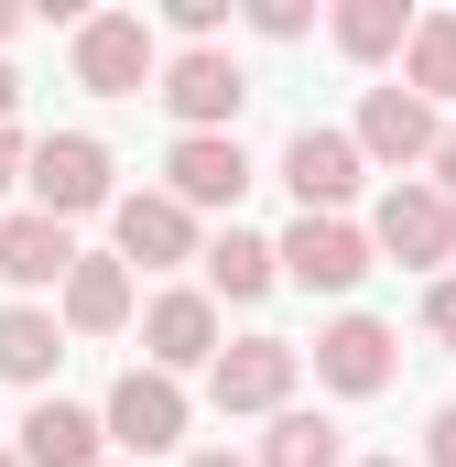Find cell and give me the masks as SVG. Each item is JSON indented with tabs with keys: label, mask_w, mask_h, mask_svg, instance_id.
I'll return each instance as SVG.
<instances>
[{
	"label": "cell",
	"mask_w": 456,
	"mask_h": 467,
	"mask_svg": "<svg viewBox=\"0 0 456 467\" xmlns=\"http://www.w3.org/2000/svg\"><path fill=\"white\" fill-rule=\"evenodd\" d=\"M22 174H33V141H22V119H11V130H0V196H11Z\"/></svg>",
	"instance_id": "25"
},
{
	"label": "cell",
	"mask_w": 456,
	"mask_h": 467,
	"mask_svg": "<svg viewBox=\"0 0 456 467\" xmlns=\"http://www.w3.org/2000/svg\"><path fill=\"white\" fill-rule=\"evenodd\" d=\"M347 130H358V152H369V163H391L402 185H413V174H435V152H446V119H435V99H413V88H369Z\"/></svg>",
	"instance_id": "7"
},
{
	"label": "cell",
	"mask_w": 456,
	"mask_h": 467,
	"mask_svg": "<svg viewBox=\"0 0 456 467\" xmlns=\"http://www.w3.org/2000/svg\"><path fill=\"white\" fill-rule=\"evenodd\" d=\"M11 109H22V77H11V66H0V130H11Z\"/></svg>",
	"instance_id": "28"
},
{
	"label": "cell",
	"mask_w": 456,
	"mask_h": 467,
	"mask_svg": "<svg viewBox=\"0 0 456 467\" xmlns=\"http://www.w3.org/2000/svg\"><path fill=\"white\" fill-rule=\"evenodd\" d=\"M55 316H66V337H119V327H130V261H119V250H88V261L66 272Z\"/></svg>",
	"instance_id": "15"
},
{
	"label": "cell",
	"mask_w": 456,
	"mask_h": 467,
	"mask_svg": "<svg viewBox=\"0 0 456 467\" xmlns=\"http://www.w3.org/2000/svg\"><path fill=\"white\" fill-rule=\"evenodd\" d=\"M163 196H185V207H239V196H250V152H239V130L174 141V152H163Z\"/></svg>",
	"instance_id": "14"
},
{
	"label": "cell",
	"mask_w": 456,
	"mask_h": 467,
	"mask_svg": "<svg viewBox=\"0 0 456 467\" xmlns=\"http://www.w3.org/2000/svg\"><path fill=\"white\" fill-rule=\"evenodd\" d=\"M294 380H305V348L294 337H228L218 369H207V402L218 413H294Z\"/></svg>",
	"instance_id": "5"
},
{
	"label": "cell",
	"mask_w": 456,
	"mask_h": 467,
	"mask_svg": "<svg viewBox=\"0 0 456 467\" xmlns=\"http://www.w3.org/2000/svg\"><path fill=\"white\" fill-rule=\"evenodd\" d=\"M163 33L141 22V11H88L77 22V88L88 99H141V88H163Z\"/></svg>",
	"instance_id": "1"
},
{
	"label": "cell",
	"mask_w": 456,
	"mask_h": 467,
	"mask_svg": "<svg viewBox=\"0 0 456 467\" xmlns=\"http://www.w3.org/2000/svg\"><path fill=\"white\" fill-rule=\"evenodd\" d=\"M347 467H413V457H347Z\"/></svg>",
	"instance_id": "31"
},
{
	"label": "cell",
	"mask_w": 456,
	"mask_h": 467,
	"mask_svg": "<svg viewBox=\"0 0 456 467\" xmlns=\"http://www.w3.org/2000/svg\"><path fill=\"white\" fill-rule=\"evenodd\" d=\"M402 88H413V99H435V109L456 99V11H424V22H413V55H402Z\"/></svg>",
	"instance_id": "21"
},
{
	"label": "cell",
	"mask_w": 456,
	"mask_h": 467,
	"mask_svg": "<svg viewBox=\"0 0 456 467\" xmlns=\"http://www.w3.org/2000/svg\"><path fill=\"white\" fill-rule=\"evenodd\" d=\"M22 185H33V207H44V218H66V229H77V218H98V207H119L109 141H98V130H44Z\"/></svg>",
	"instance_id": "3"
},
{
	"label": "cell",
	"mask_w": 456,
	"mask_h": 467,
	"mask_svg": "<svg viewBox=\"0 0 456 467\" xmlns=\"http://www.w3.org/2000/svg\"><path fill=\"white\" fill-rule=\"evenodd\" d=\"M11 435H22V446H11L22 467H109V457H98V435H109V424H98L88 402H55V391H44Z\"/></svg>",
	"instance_id": "16"
},
{
	"label": "cell",
	"mask_w": 456,
	"mask_h": 467,
	"mask_svg": "<svg viewBox=\"0 0 456 467\" xmlns=\"http://www.w3.org/2000/svg\"><path fill=\"white\" fill-rule=\"evenodd\" d=\"M283 185H294V207L305 218H347L358 207V185H369V152H358V130H294L283 141Z\"/></svg>",
	"instance_id": "8"
},
{
	"label": "cell",
	"mask_w": 456,
	"mask_h": 467,
	"mask_svg": "<svg viewBox=\"0 0 456 467\" xmlns=\"http://www.w3.org/2000/svg\"><path fill=\"white\" fill-rule=\"evenodd\" d=\"M250 467H347V435L326 424V413L294 402V413H272V435H261V457H250Z\"/></svg>",
	"instance_id": "20"
},
{
	"label": "cell",
	"mask_w": 456,
	"mask_h": 467,
	"mask_svg": "<svg viewBox=\"0 0 456 467\" xmlns=\"http://www.w3.org/2000/svg\"><path fill=\"white\" fill-rule=\"evenodd\" d=\"M66 358V316L55 305H0V380L11 391H44Z\"/></svg>",
	"instance_id": "17"
},
{
	"label": "cell",
	"mask_w": 456,
	"mask_h": 467,
	"mask_svg": "<svg viewBox=\"0 0 456 467\" xmlns=\"http://www.w3.org/2000/svg\"><path fill=\"white\" fill-rule=\"evenodd\" d=\"M413 22L424 11H402V0H337V55L347 66H391V55H413Z\"/></svg>",
	"instance_id": "19"
},
{
	"label": "cell",
	"mask_w": 456,
	"mask_h": 467,
	"mask_svg": "<svg viewBox=\"0 0 456 467\" xmlns=\"http://www.w3.org/2000/svg\"><path fill=\"white\" fill-rule=\"evenodd\" d=\"M250 33H261V44H305L316 11H305V0H250Z\"/></svg>",
	"instance_id": "22"
},
{
	"label": "cell",
	"mask_w": 456,
	"mask_h": 467,
	"mask_svg": "<svg viewBox=\"0 0 456 467\" xmlns=\"http://www.w3.org/2000/svg\"><path fill=\"white\" fill-rule=\"evenodd\" d=\"M424 185H446V196H456V130H446V152H435V174H424Z\"/></svg>",
	"instance_id": "27"
},
{
	"label": "cell",
	"mask_w": 456,
	"mask_h": 467,
	"mask_svg": "<svg viewBox=\"0 0 456 467\" xmlns=\"http://www.w3.org/2000/svg\"><path fill=\"white\" fill-rule=\"evenodd\" d=\"M424 467H456V402L435 413V424H424Z\"/></svg>",
	"instance_id": "26"
},
{
	"label": "cell",
	"mask_w": 456,
	"mask_h": 467,
	"mask_svg": "<svg viewBox=\"0 0 456 467\" xmlns=\"http://www.w3.org/2000/svg\"><path fill=\"white\" fill-rule=\"evenodd\" d=\"M11 33H22V11H11V0H0V44H11Z\"/></svg>",
	"instance_id": "30"
},
{
	"label": "cell",
	"mask_w": 456,
	"mask_h": 467,
	"mask_svg": "<svg viewBox=\"0 0 456 467\" xmlns=\"http://www.w3.org/2000/svg\"><path fill=\"white\" fill-rule=\"evenodd\" d=\"M185 380L174 369H119L109 402H98V424H109V446H130V457H174L185 446Z\"/></svg>",
	"instance_id": "6"
},
{
	"label": "cell",
	"mask_w": 456,
	"mask_h": 467,
	"mask_svg": "<svg viewBox=\"0 0 456 467\" xmlns=\"http://www.w3.org/2000/svg\"><path fill=\"white\" fill-rule=\"evenodd\" d=\"M152 99L174 109V141H196V130H239L250 77H239V55H228V44H196V55H174V66H163V88H152Z\"/></svg>",
	"instance_id": "4"
},
{
	"label": "cell",
	"mask_w": 456,
	"mask_h": 467,
	"mask_svg": "<svg viewBox=\"0 0 456 467\" xmlns=\"http://www.w3.org/2000/svg\"><path fill=\"white\" fill-rule=\"evenodd\" d=\"M109 229H119V261H130V272H174V261H207V239H196V207H185V196H163V185L119 196V207H109Z\"/></svg>",
	"instance_id": "12"
},
{
	"label": "cell",
	"mask_w": 456,
	"mask_h": 467,
	"mask_svg": "<svg viewBox=\"0 0 456 467\" xmlns=\"http://www.w3.org/2000/svg\"><path fill=\"white\" fill-rule=\"evenodd\" d=\"M88 250L66 218H44V207H11L0 218V283H11V305H33V294H66V272H77Z\"/></svg>",
	"instance_id": "11"
},
{
	"label": "cell",
	"mask_w": 456,
	"mask_h": 467,
	"mask_svg": "<svg viewBox=\"0 0 456 467\" xmlns=\"http://www.w3.org/2000/svg\"><path fill=\"white\" fill-rule=\"evenodd\" d=\"M391 369H402V337H391L380 316H337V327L316 337V380H326L337 402H369V391H391Z\"/></svg>",
	"instance_id": "13"
},
{
	"label": "cell",
	"mask_w": 456,
	"mask_h": 467,
	"mask_svg": "<svg viewBox=\"0 0 456 467\" xmlns=\"http://www.w3.org/2000/svg\"><path fill=\"white\" fill-rule=\"evenodd\" d=\"M424 337L456 348V272H446V283H424Z\"/></svg>",
	"instance_id": "24"
},
{
	"label": "cell",
	"mask_w": 456,
	"mask_h": 467,
	"mask_svg": "<svg viewBox=\"0 0 456 467\" xmlns=\"http://www.w3.org/2000/svg\"><path fill=\"white\" fill-rule=\"evenodd\" d=\"M369 250L402 261V272H435V283H446V261H456V196H446V185H424V174L391 185V196L369 207Z\"/></svg>",
	"instance_id": "2"
},
{
	"label": "cell",
	"mask_w": 456,
	"mask_h": 467,
	"mask_svg": "<svg viewBox=\"0 0 456 467\" xmlns=\"http://www.w3.org/2000/svg\"><path fill=\"white\" fill-rule=\"evenodd\" d=\"M185 467H250V457H228V446H196V457H185Z\"/></svg>",
	"instance_id": "29"
},
{
	"label": "cell",
	"mask_w": 456,
	"mask_h": 467,
	"mask_svg": "<svg viewBox=\"0 0 456 467\" xmlns=\"http://www.w3.org/2000/svg\"><path fill=\"white\" fill-rule=\"evenodd\" d=\"M272 283H283V239H261V229H218V239H207V294L261 305Z\"/></svg>",
	"instance_id": "18"
},
{
	"label": "cell",
	"mask_w": 456,
	"mask_h": 467,
	"mask_svg": "<svg viewBox=\"0 0 456 467\" xmlns=\"http://www.w3.org/2000/svg\"><path fill=\"white\" fill-rule=\"evenodd\" d=\"M369 272H380V250L347 218H294L283 229V283H305V294H358Z\"/></svg>",
	"instance_id": "10"
},
{
	"label": "cell",
	"mask_w": 456,
	"mask_h": 467,
	"mask_svg": "<svg viewBox=\"0 0 456 467\" xmlns=\"http://www.w3.org/2000/svg\"><path fill=\"white\" fill-rule=\"evenodd\" d=\"M163 22H174V33H185V55H196V44H218V33H228V0H174Z\"/></svg>",
	"instance_id": "23"
},
{
	"label": "cell",
	"mask_w": 456,
	"mask_h": 467,
	"mask_svg": "<svg viewBox=\"0 0 456 467\" xmlns=\"http://www.w3.org/2000/svg\"><path fill=\"white\" fill-rule=\"evenodd\" d=\"M0 467H22V457H11V446H0Z\"/></svg>",
	"instance_id": "32"
},
{
	"label": "cell",
	"mask_w": 456,
	"mask_h": 467,
	"mask_svg": "<svg viewBox=\"0 0 456 467\" xmlns=\"http://www.w3.org/2000/svg\"><path fill=\"white\" fill-rule=\"evenodd\" d=\"M141 369H218V294L207 283H163L141 305Z\"/></svg>",
	"instance_id": "9"
}]
</instances>
